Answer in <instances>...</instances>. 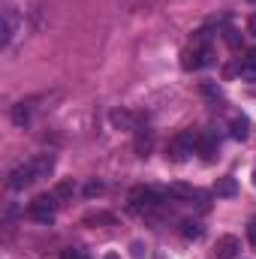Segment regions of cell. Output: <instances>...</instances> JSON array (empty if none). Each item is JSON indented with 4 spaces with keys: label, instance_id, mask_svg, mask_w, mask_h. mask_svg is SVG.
<instances>
[{
    "label": "cell",
    "instance_id": "cell-7",
    "mask_svg": "<svg viewBox=\"0 0 256 259\" xmlns=\"http://www.w3.org/2000/svg\"><path fill=\"white\" fill-rule=\"evenodd\" d=\"M15 27H18V12H15L12 6H6V9H3V30H0V46H3V49L12 42Z\"/></svg>",
    "mask_w": 256,
    "mask_h": 259
},
{
    "label": "cell",
    "instance_id": "cell-1",
    "mask_svg": "<svg viewBox=\"0 0 256 259\" xmlns=\"http://www.w3.org/2000/svg\"><path fill=\"white\" fill-rule=\"evenodd\" d=\"M196 145H199V136H196L193 130H184V133H178V136L169 142V148H166V157H172L175 163H184L193 151H196Z\"/></svg>",
    "mask_w": 256,
    "mask_h": 259
},
{
    "label": "cell",
    "instance_id": "cell-17",
    "mask_svg": "<svg viewBox=\"0 0 256 259\" xmlns=\"http://www.w3.org/2000/svg\"><path fill=\"white\" fill-rule=\"evenodd\" d=\"M12 121H15L18 127H24V124L30 121V109H27L24 103H15V106H12Z\"/></svg>",
    "mask_w": 256,
    "mask_h": 259
},
{
    "label": "cell",
    "instance_id": "cell-16",
    "mask_svg": "<svg viewBox=\"0 0 256 259\" xmlns=\"http://www.w3.org/2000/svg\"><path fill=\"white\" fill-rule=\"evenodd\" d=\"M112 124L118 130H130L133 127V115H130L127 109H115V112H112Z\"/></svg>",
    "mask_w": 256,
    "mask_h": 259
},
{
    "label": "cell",
    "instance_id": "cell-21",
    "mask_svg": "<svg viewBox=\"0 0 256 259\" xmlns=\"http://www.w3.org/2000/svg\"><path fill=\"white\" fill-rule=\"evenodd\" d=\"M103 190H106V187H103V181H88V184H84V196H88V199L103 196Z\"/></svg>",
    "mask_w": 256,
    "mask_h": 259
},
{
    "label": "cell",
    "instance_id": "cell-18",
    "mask_svg": "<svg viewBox=\"0 0 256 259\" xmlns=\"http://www.w3.org/2000/svg\"><path fill=\"white\" fill-rule=\"evenodd\" d=\"M241 72H244L247 78H256V49H250L247 58L241 61Z\"/></svg>",
    "mask_w": 256,
    "mask_h": 259
},
{
    "label": "cell",
    "instance_id": "cell-8",
    "mask_svg": "<svg viewBox=\"0 0 256 259\" xmlns=\"http://www.w3.org/2000/svg\"><path fill=\"white\" fill-rule=\"evenodd\" d=\"M196 187H190V184H181V181H175V184H169V190H166V196H172V199H178V202H193L196 199Z\"/></svg>",
    "mask_w": 256,
    "mask_h": 259
},
{
    "label": "cell",
    "instance_id": "cell-11",
    "mask_svg": "<svg viewBox=\"0 0 256 259\" xmlns=\"http://www.w3.org/2000/svg\"><path fill=\"white\" fill-rule=\"evenodd\" d=\"M196 154H202L205 160H214V154H217V139H214V136H199Z\"/></svg>",
    "mask_w": 256,
    "mask_h": 259
},
{
    "label": "cell",
    "instance_id": "cell-23",
    "mask_svg": "<svg viewBox=\"0 0 256 259\" xmlns=\"http://www.w3.org/2000/svg\"><path fill=\"white\" fill-rule=\"evenodd\" d=\"M130 250H133V259L145 256V244H142V241H133V244H130Z\"/></svg>",
    "mask_w": 256,
    "mask_h": 259
},
{
    "label": "cell",
    "instance_id": "cell-2",
    "mask_svg": "<svg viewBox=\"0 0 256 259\" xmlns=\"http://www.w3.org/2000/svg\"><path fill=\"white\" fill-rule=\"evenodd\" d=\"M160 205V193L154 187H133L130 190V211L136 214H151Z\"/></svg>",
    "mask_w": 256,
    "mask_h": 259
},
{
    "label": "cell",
    "instance_id": "cell-22",
    "mask_svg": "<svg viewBox=\"0 0 256 259\" xmlns=\"http://www.w3.org/2000/svg\"><path fill=\"white\" fill-rule=\"evenodd\" d=\"M61 259H88V253L81 247H66V250H61Z\"/></svg>",
    "mask_w": 256,
    "mask_h": 259
},
{
    "label": "cell",
    "instance_id": "cell-25",
    "mask_svg": "<svg viewBox=\"0 0 256 259\" xmlns=\"http://www.w3.org/2000/svg\"><path fill=\"white\" fill-rule=\"evenodd\" d=\"M247 27H250V33H256V15L250 18V24H247Z\"/></svg>",
    "mask_w": 256,
    "mask_h": 259
},
{
    "label": "cell",
    "instance_id": "cell-26",
    "mask_svg": "<svg viewBox=\"0 0 256 259\" xmlns=\"http://www.w3.org/2000/svg\"><path fill=\"white\" fill-rule=\"evenodd\" d=\"M103 259H121V256L118 253H109V256H103Z\"/></svg>",
    "mask_w": 256,
    "mask_h": 259
},
{
    "label": "cell",
    "instance_id": "cell-24",
    "mask_svg": "<svg viewBox=\"0 0 256 259\" xmlns=\"http://www.w3.org/2000/svg\"><path fill=\"white\" fill-rule=\"evenodd\" d=\"M247 241L256 247V217H250V223H247Z\"/></svg>",
    "mask_w": 256,
    "mask_h": 259
},
{
    "label": "cell",
    "instance_id": "cell-12",
    "mask_svg": "<svg viewBox=\"0 0 256 259\" xmlns=\"http://www.w3.org/2000/svg\"><path fill=\"white\" fill-rule=\"evenodd\" d=\"M235 193H238V181H235L232 175L217 178V184H214V196H235Z\"/></svg>",
    "mask_w": 256,
    "mask_h": 259
},
{
    "label": "cell",
    "instance_id": "cell-4",
    "mask_svg": "<svg viewBox=\"0 0 256 259\" xmlns=\"http://www.w3.org/2000/svg\"><path fill=\"white\" fill-rule=\"evenodd\" d=\"M211 61H214V58H211L208 49H184V52H181V69H184V72L202 69V66H208Z\"/></svg>",
    "mask_w": 256,
    "mask_h": 259
},
{
    "label": "cell",
    "instance_id": "cell-19",
    "mask_svg": "<svg viewBox=\"0 0 256 259\" xmlns=\"http://www.w3.org/2000/svg\"><path fill=\"white\" fill-rule=\"evenodd\" d=\"M72 193H75V184H72V181H61V184L55 187V196H58V199H69Z\"/></svg>",
    "mask_w": 256,
    "mask_h": 259
},
{
    "label": "cell",
    "instance_id": "cell-15",
    "mask_svg": "<svg viewBox=\"0 0 256 259\" xmlns=\"http://www.w3.org/2000/svg\"><path fill=\"white\" fill-rule=\"evenodd\" d=\"M229 133H232V139H247V133H250V121H247V118H235V121L229 124Z\"/></svg>",
    "mask_w": 256,
    "mask_h": 259
},
{
    "label": "cell",
    "instance_id": "cell-5",
    "mask_svg": "<svg viewBox=\"0 0 256 259\" xmlns=\"http://www.w3.org/2000/svg\"><path fill=\"white\" fill-rule=\"evenodd\" d=\"M36 181V172H33V163H21V166H15L12 172H9V190H24V187H30Z\"/></svg>",
    "mask_w": 256,
    "mask_h": 259
},
{
    "label": "cell",
    "instance_id": "cell-3",
    "mask_svg": "<svg viewBox=\"0 0 256 259\" xmlns=\"http://www.w3.org/2000/svg\"><path fill=\"white\" fill-rule=\"evenodd\" d=\"M55 211H58V196L55 193H39L30 205H27V214L39 223H52L55 220Z\"/></svg>",
    "mask_w": 256,
    "mask_h": 259
},
{
    "label": "cell",
    "instance_id": "cell-13",
    "mask_svg": "<svg viewBox=\"0 0 256 259\" xmlns=\"http://www.w3.org/2000/svg\"><path fill=\"white\" fill-rule=\"evenodd\" d=\"M81 223H84V226H103V223H115V214H109V211H94V214H84V217H81Z\"/></svg>",
    "mask_w": 256,
    "mask_h": 259
},
{
    "label": "cell",
    "instance_id": "cell-20",
    "mask_svg": "<svg viewBox=\"0 0 256 259\" xmlns=\"http://www.w3.org/2000/svg\"><path fill=\"white\" fill-rule=\"evenodd\" d=\"M208 39H211V30H208V27H199L196 36H193V49H205Z\"/></svg>",
    "mask_w": 256,
    "mask_h": 259
},
{
    "label": "cell",
    "instance_id": "cell-9",
    "mask_svg": "<svg viewBox=\"0 0 256 259\" xmlns=\"http://www.w3.org/2000/svg\"><path fill=\"white\" fill-rule=\"evenodd\" d=\"M33 163V172H36V181L39 178H49L52 172H55V157L52 154H39L36 160H30Z\"/></svg>",
    "mask_w": 256,
    "mask_h": 259
},
{
    "label": "cell",
    "instance_id": "cell-27",
    "mask_svg": "<svg viewBox=\"0 0 256 259\" xmlns=\"http://www.w3.org/2000/svg\"><path fill=\"white\" fill-rule=\"evenodd\" d=\"M253 184H256V172H253Z\"/></svg>",
    "mask_w": 256,
    "mask_h": 259
},
{
    "label": "cell",
    "instance_id": "cell-6",
    "mask_svg": "<svg viewBox=\"0 0 256 259\" xmlns=\"http://www.w3.org/2000/svg\"><path fill=\"white\" fill-rule=\"evenodd\" d=\"M238 250H241V241H238L235 235H220V238H217V244H214L217 259H235V256H238Z\"/></svg>",
    "mask_w": 256,
    "mask_h": 259
},
{
    "label": "cell",
    "instance_id": "cell-14",
    "mask_svg": "<svg viewBox=\"0 0 256 259\" xmlns=\"http://www.w3.org/2000/svg\"><path fill=\"white\" fill-rule=\"evenodd\" d=\"M181 235H184L187 241H199V238L205 235V226H202V223H196V220H187V223L181 226Z\"/></svg>",
    "mask_w": 256,
    "mask_h": 259
},
{
    "label": "cell",
    "instance_id": "cell-10",
    "mask_svg": "<svg viewBox=\"0 0 256 259\" xmlns=\"http://www.w3.org/2000/svg\"><path fill=\"white\" fill-rule=\"evenodd\" d=\"M151 148H154V133H151L148 127H142L139 133H136V154H139V157H148Z\"/></svg>",
    "mask_w": 256,
    "mask_h": 259
}]
</instances>
